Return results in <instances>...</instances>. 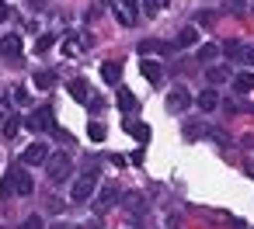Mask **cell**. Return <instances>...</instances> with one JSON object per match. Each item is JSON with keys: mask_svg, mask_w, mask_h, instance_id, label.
<instances>
[{"mask_svg": "<svg viewBox=\"0 0 254 229\" xmlns=\"http://www.w3.org/2000/svg\"><path fill=\"white\" fill-rule=\"evenodd\" d=\"M0 191H4V194H32V191H35V184H32V174H28L21 163H14V167L7 170L4 184H0Z\"/></svg>", "mask_w": 254, "mask_h": 229, "instance_id": "cell-1", "label": "cell"}, {"mask_svg": "<svg viewBox=\"0 0 254 229\" xmlns=\"http://www.w3.org/2000/svg\"><path fill=\"white\" fill-rule=\"evenodd\" d=\"M46 170H49V181H53V184H63V181L70 177V170H73L70 153H53V156L46 160Z\"/></svg>", "mask_w": 254, "mask_h": 229, "instance_id": "cell-2", "label": "cell"}, {"mask_svg": "<svg viewBox=\"0 0 254 229\" xmlns=\"http://www.w3.org/2000/svg\"><path fill=\"white\" fill-rule=\"evenodd\" d=\"M32 132H46V129H53V108H35L32 115H28V122H25Z\"/></svg>", "mask_w": 254, "mask_h": 229, "instance_id": "cell-3", "label": "cell"}, {"mask_svg": "<svg viewBox=\"0 0 254 229\" xmlns=\"http://www.w3.org/2000/svg\"><path fill=\"white\" fill-rule=\"evenodd\" d=\"M94 184H98V177H87V174H80V181L70 187V198L80 205V201H87L91 194H94Z\"/></svg>", "mask_w": 254, "mask_h": 229, "instance_id": "cell-4", "label": "cell"}, {"mask_svg": "<svg viewBox=\"0 0 254 229\" xmlns=\"http://www.w3.org/2000/svg\"><path fill=\"white\" fill-rule=\"evenodd\" d=\"M119 201H122V191H119L115 184H105V187H101V198H98V205H94V212L105 215V212H108L112 205H119Z\"/></svg>", "mask_w": 254, "mask_h": 229, "instance_id": "cell-5", "label": "cell"}, {"mask_svg": "<svg viewBox=\"0 0 254 229\" xmlns=\"http://www.w3.org/2000/svg\"><path fill=\"white\" fill-rule=\"evenodd\" d=\"M0 56L4 59H21V35H4L0 39Z\"/></svg>", "mask_w": 254, "mask_h": 229, "instance_id": "cell-6", "label": "cell"}, {"mask_svg": "<svg viewBox=\"0 0 254 229\" xmlns=\"http://www.w3.org/2000/svg\"><path fill=\"white\" fill-rule=\"evenodd\" d=\"M188 104H191V94H188L185 87H174V91L167 94V111H174V115H178V111H185Z\"/></svg>", "mask_w": 254, "mask_h": 229, "instance_id": "cell-7", "label": "cell"}, {"mask_svg": "<svg viewBox=\"0 0 254 229\" xmlns=\"http://www.w3.org/2000/svg\"><path fill=\"white\" fill-rule=\"evenodd\" d=\"M46 160H49V146H46V142H32V146L21 153V163H32V167H35V163H46Z\"/></svg>", "mask_w": 254, "mask_h": 229, "instance_id": "cell-8", "label": "cell"}, {"mask_svg": "<svg viewBox=\"0 0 254 229\" xmlns=\"http://www.w3.org/2000/svg\"><path fill=\"white\" fill-rule=\"evenodd\" d=\"M139 70H143V77H146L153 87L164 80V66H160V63H153V59H143V63H139Z\"/></svg>", "mask_w": 254, "mask_h": 229, "instance_id": "cell-9", "label": "cell"}, {"mask_svg": "<svg viewBox=\"0 0 254 229\" xmlns=\"http://www.w3.org/2000/svg\"><path fill=\"white\" fill-rule=\"evenodd\" d=\"M66 91H70L80 104H87V101H91V87H87V80H84V77H80V80H70V84H66Z\"/></svg>", "mask_w": 254, "mask_h": 229, "instance_id": "cell-10", "label": "cell"}, {"mask_svg": "<svg viewBox=\"0 0 254 229\" xmlns=\"http://www.w3.org/2000/svg\"><path fill=\"white\" fill-rule=\"evenodd\" d=\"M115 104H119V111H126V115H129V111L136 108V94H132L129 87H119V94H115Z\"/></svg>", "mask_w": 254, "mask_h": 229, "instance_id": "cell-11", "label": "cell"}, {"mask_svg": "<svg viewBox=\"0 0 254 229\" xmlns=\"http://www.w3.org/2000/svg\"><path fill=\"white\" fill-rule=\"evenodd\" d=\"M195 104H198L202 111H216V104H219V94H216L212 87H205V91H202V94L195 97Z\"/></svg>", "mask_w": 254, "mask_h": 229, "instance_id": "cell-12", "label": "cell"}, {"mask_svg": "<svg viewBox=\"0 0 254 229\" xmlns=\"http://www.w3.org/2000/svg\"><path fill=\"white\" fill-rule=\"evenodd\" d=\"M126 132H129L136 142H150V125H146V122H126Z\"/></svg>", "mask_w": 254, "mask_h": 229, "instance_id": "cell-13", "label": "cell"}, {"mask_svg": "<svg viewBox=\"0 0 254 229\" xmlns=\"http://www.w3.org/2000/svg\"><path fill=\"white\" fill-rule=\"evenodd\" d=\"M136 11H143V7H139V0H122V11H119V21H122V25H132V21H136V18H132Z\"/></svg>", "mask_w": 254, "mask_h": 229, "instance_id": "cell-14", "label": "cell"}, {"mask_svg": "<svg viewBox=\"0 0 254 229\" xmlns=\"http://www.w3.org/2000/svg\"><path fill=\"white\" fill-rule=\"evenodd\" d=\"M101 77H105V84H119L122 80V63H101Z\"/></svg>", "mask_w": 254, "mask_h": 229, "instance_id": "cell-15", "label": "cell"}, {"mask_svg": "<svg viewBox=\"0 0 254 229\" xmlns=\"http://www.w3.org/2000/svg\"><path fill=\"white\" fill-rule=\"evenodd\" d=\"M80 170H84L87 177H98V170H101V156H98V153H87V156L80 160Z\"/></svg>", "mask_w": 254, "mask_h": 229, "instance_id": "cell-16", "label": "cell"}, {"mask_svg": "<svg viewBox=\"0 0 254 229\" xmlns=\"http://www.w3.org/2000/svg\"><path fill=\"white\" fill-rule=\"evenodd\" d=\"M122 205H126V212H143V208H146L143 194H136V191H126V194H122Z\"/></svg>", "mask_w": 254, "mask_h": 229, "instance_id": "cell-17", "label": "cell"}, {"mask_svg": "<svg viewBox=\"0 0 254 229\" xmlns=\"http://www.w3.org/2000/svg\"><path fill=\"white\" fill-rule=\"evenodd\" d=\"M233 91L237 94H251L254 91V73H237L233 77Z\"/></svg>", "mask_w": 254, "mask_h": 229, "instance_id": "cell-18", "label": "cell"}, {"mask_svg": "<svg viewBox=\"0 0 254 229\" xmlns=\"http://www.w3.org/2000/svg\"><path fill=\"white\" fill-rule=\"evenodd\" d=\"M216 56H219V46H216V42H205V46H198V52H195L198 63H212Z\"/></svg>", "mask_w": 254, "mask_h": 229, "instance_id": "cell-19", "label": "cell"}, {"mask_svg": "<svg viewBox=\"0 0 254 229\" xmlns=\"http://www.w3.org/2000/svg\"><path fill=\"white\" fill-rule=\"evenodd\" d=\"M32 80H35V87H39V91H49V87H56V73H49V70H39Z\"/></svg>", "mask_w": 254, "mask_h": 229, "instance_id": "cell-20", "label": "cell"}, {"mask_svg": "<svg viewBox=\"0 0 254 229\" xmlns=\"http://www.w3.org/2000/svg\"><path fill=\"white\" fill-rule=\"evenodd\" d=\"M205 80H209V87H216V84H226L230 73H226L223 66H212V70H205Z\"/></svg>", "mask_w": 254, "mask_h": 229, "instance_id": "cell-21", "label": "cell"}, {"mask_svg": "<svg viewBox=\"0 0 254 229\" xmlns=\"http://www.w3.org/2000/svg\"><path fill=\"white\" fill-rule=\"evenodd\" d=\"M202 136H205V122L202 118H195V122L185 125V139H202Z\"/></svg>", "mask_w": 254, "mask_h": 229, "instance_id": "cell-22", "label": "cell"}, {"mask_svg": "<svg viewBox=\"0 0 254 229\" xmlns=\"http://www.w3.org/2000/svg\"><path fill=\"white\" fill-rule=\"evenodd\" d=\"M195 42H198V32H195V28H185V32L174 39V46H178V49H185V46H195Z\"/></svg>", "mask_w": 254, "mask_h": 229, "instance_id": "cell-23", "label": "cell"}, {"mask_svg": "<svg viewBox=\"0 0 254 229\" xmlns=\"http://www.w3.org/2000/svg\"><path fill=\"white\" fill-rule=\"evenodd\" d=\"M18 129H21V118H18V115L4 118V139H14V136H18Z\"/></svg>", "mask_w": 254, "mask_h": 229, "instance_id": "cell-24", "label": "cell"}, {"mask_svg": "<svg viewBox=\"0 0 254 229\" xmlns=\"http://www.w3.org/2000/svg\"><path fill=\"white\" fill-rule=\"evenodd\" d=\"M87 136H91V142H105V125L101 122H91L87 125Z\"/></svg>", "mask_w": 254, "mask_h": 229, "instance_id": "cell-25", "label": "cell"}, {"mask_svg": "<svg viewBox=\"0 0 254 229\" xmlns=\"http://www.w3.org/2000/svg\"><path fill=\"white\" fill-rule=\"evenodd\" d=\"M237 63H244V66H254V46H240V56H237Z\"/></svg>", "mask_w": 254, "mask_h": 229, "instance_id": "cell-26", "label": "cell"}, {"mask_svg": "<svg viewBox=\"0 0 254 229\" xmlns=\"http://www.w3.org/2000/svg\"><path fill=\"white\" fill-rule=\"evenodd\" d=\"M139 7H143V14H150V18H153V14L160 11V0H139Z\"/></svg>", "mask_w": 254, "mask_h": 229, "instance_id": "cell-27", "label": "cell"}, {"mask_svg": "<svg viewBox=\"0 0 254 229\" xmlns=\"http://www.w3.org/2000/svg\"><path fill=\"white\" fill-rule=\"evenodd\" d=\"M53 42H56L53 35H42V39L35 42V52H49V49H53Z\"/></svg>", "mask_w": 254, "mask_h": 229, "instance_id": "cell-28", "label": "cell"}, {"mask_svg": "<svg viewBox=\"0 0 254 229\" xmlns=\"http://www.w3.org/2000/svg\"><path fill=\"white\" fill-rule=\"evenodd\" d=\"M223 52H226L230 59H237V56H240V42H226V46H223Z\"/></svg>", "mask_w": 254, "mask_h": 229, "instance_id": "cell-29", "label": "cell"}, {"mask_svg": "<svg viewBox=\"0 0 254 229\" xmlns=\"http://www.w3.org/2000/svg\"><path fill=\"white\" fill-rule=\"evenodd\" d=\"M21 229H42V219H39V215H28V219L21 222Z\"/></svg>", "mask_w": 254, "mask_h": 229, "instance_id": "cell-30", "label": "cell"}, {"mask_svg": "<svg viewBox=\"0 0 254 229\" xmlns=\"http://www.w3.org/2000/svg\"><path fill=\"white\" fill-rule=\"evenodd\" d=\"M7 18H11V7H7V4H4V0H0V25H4V21H7Z\"/></svg>", "mask_w": 254, "mask_h": 229, "instance_id": "cell-31", "label": "cell"}, {"mask_svg": "<svg viewBox=\"0 0 254 229\" xmlns=\"http://www.w3.org/2000/svg\"><path fill=\"white\" fill-rule=\"evenodd\" d=\"M14 101H18V104H28V94H25V87H18V91H14Z\"/></svg>", "mask_w": 254, "mask_h": 229, "instance_id": "cell-32", "label": "cell"}, {"mask_svg": "<svg viewBox=\"0 0 254 229\" xmlns=\"http://www.w3.org/2000/svg\"><path fill=\"white\" fill-rule=\"evenodd\" d=\"M87 108H91V111H101V108H105V101H101V97H91V101H87Z\"/></svg>", "mask_w": 254, "mask_h": 229, "instance_id": "cell-33", "label": "cell"}, {"mask_svg": "<svg viewBox=\"0 0 254 229\" xmlns=\"http://www.w3.org/2000/svg\"><path fill=\"white\" fill-rule=\"evenodd\" d=\"M226 4H230L233 11H244V0H226Z\"/></svg>", "mask_w": 254, "mask_h": 229, "instance_id": "cell-34", "label": "cell"}, {"mask_svg": "<svg viewBox=\"0 0 254 229\" xmlns=\"http://www.w3.org/2000/svg\"><path fill=\"white\" fill-rule=\"evenodd\" d=\"M56 229H73V226H66V222H63V226H56Z\"/></svg>", "mask_w": 254, "mask_h": 229, "instance_id": "cell-35", "label": "cell"}, {"mask_svg": "<svg viewBox=\"0 0 254 229\" xmlns=\"http://www.w3.org/2000/svg\"><path fill=\"white\" fill-rule=\"evenodd\" d=\"M160 4H167V0H160Z\"/></svg>", "mask_w": 254, "mask_h": 229, "instance_id": "cell-36", "label": "cell"}, {"mask_svg": "<svg viewBox=\"0 0 254 229\" xmlns=\"http://www.w3.org/2000/svg\"><path fill=\"white\" fill-rule=\"evenodd\" d=\"M0 122H4V118H0Z\"/></svg>", "mask_w": 254, "mask_h": 229, "instance_id": "cell-37", "label": "cell"}]
</instances>
